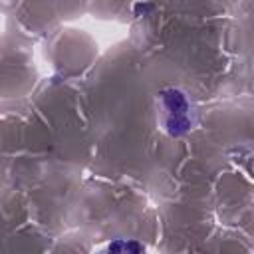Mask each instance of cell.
<instances>
[{
    "instance_id": "6da1fadb",
    "label": "cell",
    "mask_w": 254,
    "mask_h": 254,
    "mask_svg": "<svg viewBox=\"0 0 254 254\" xmlns=\"http://www.w3.org/2000/svg\"><path fill=\"white\" fill-rule=\"evenodd\" d=\"M163 101H165V107H167V127L171 133L179 135L183 131H187L189 127V121H187V101L183 97L181 91H175V89H169L163 93Z\"/></svg>"
},
{
    "instance_id": "7a4b0ae2",
    "label": "cell",
    "mask_w": 254,
    "mask_h": 254,
    "mask_svg": "<svg viewBox=\"0 0 254 254\" xmlns=\"http://www.w3.org/2000/svg\"><path fill=\"white\" fill-rule=\"evenodd\" d=\"M107 254H145V250L135 240H115L109 244Z\"/></svg>"
}]
</instances>
